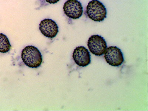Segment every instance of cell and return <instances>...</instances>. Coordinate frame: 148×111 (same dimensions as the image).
Instances as JSON below:
<instances>
[{"label":"cell","mask_w":148,"mask_h":111,"mask_svg":"<svg viewBox=\"0 0 148 111\" xmlns=\"http://www.w3.org/2000/svg\"><path fill=\"white\" fill-rule=\"evenodd\" d=\"M86 13L92 20L100 22L106 18L107 11L104 5L100 1L92 0L87 6Z\"/></svg>","instance_id":"2"},{"label":"cell","mask_w":148,"mask_h":111,"mask_svg":"<svg viewBox=\"0 0 148 111\" xmlns=\"http://www.w3.org/2000/svg\"><path fill=\"white\" fill-rule=\"evenodd\" d=\"M39 30L45 36L53 38L59 32V27L55 22L51 19L46 18L41 21Z\"/></svg>","instance_id":"7"},{"label":"cell","mask_w":148,"mask_h":111,"mask_svg":"<svg viewBox=\"0 0 148 111\" xmlns=\"http://www.w3.org/2000/svg\"><path fill=\"white\" fill-rule=\"evenodd\" d=\"M63 9L65 14L72 19H78L83 15V6L77 0H67L64 3Z\"/></svg>","instance_id":"4"},{"label":"cell","mask_w":148,"mask_h":111,"mask_svg":"<svg viewBox=\"0 0 148 111\" xmlns=\"http://www.w3.org/2000/svg\"><path fill=\"white\" fill-rule=\"evenodd\" d=\"M21 58L25 64L30 68H38L42 62L40 51L36 47L32 46H26L22 50Z\"/></svg>","instance_id":"1"},{"label":"cell","mask_w":148,"mask_h":111,"mask_svg":"<svg viewBox=\"0 0 148 111\" xmlns=\"http://www.w3.org/2000/svg\"><path fill=\"white\" fill-rule=\"evenodd\" d=\"M11 47L7 37L0 33V53H4L8 52Z\"/></svg>","instance_id":"8"},{"label":"cell","mask_w":148,"mask_h":111,"mask_svg":"<svg viewBox=\"0 0 148 111\" xmlns=\"http://www.w3.org/2000/svg\"><path fill=\"white\" fill-rule=\"evenodd\" d=\"M46 2L50 4H55L58 3L60 0H45Z\"/></svg>","instance_id":"9"},{"label":"cell","mask_w":148,"mask_h":111,"mask_svg":"<svg viewBox=\"0 0 148 111\" xmlns=\"http://www.w3.org/2000/svg\"><path fill=\"white\" fill-rule=\"evenodd\" d=\"M104 58L107 63L113 66L121 65L124 61L122 51L116 46L108 47L104 53Z\"/></svg>","instance_id":"5"},{"label":"cell","mask_w":148,"mask_h":111,"mask_svg":"<svg viewBox=\"0 0 148 111\" xmlns=\"http://www.w3.org/2000/svg\"><path fill=\"white\" fill-rule=\"evenodd\" d=\"M73 58L77 65L86 67L91 63V55L89 51L84 46H79L74 50Z\"/></svg>","instance_id":"6"},{"label":"cell","mask_w":148,"mask_h":111,"mask_svg":"<svg viewBox=\"0 0 148 111\" xmlns=\"http://www.w3.org/2000/svg\"><path fill=\"white\" fill-rule=\"evenodd\" d=\"M89 51L96 56H101L105 53L107 48L106 41L103 37L99 35H93L90 37L88 42Z\"/></svg>","instance_id":"3"}]
</instances>
